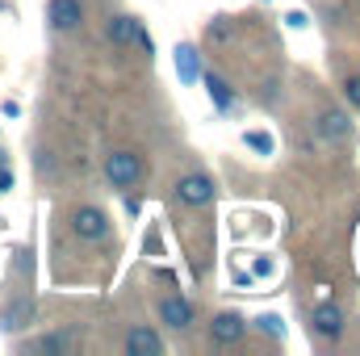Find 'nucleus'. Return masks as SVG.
<instances>
[{
    "mask_svg": "<svg viewBox=\"0 0 360 356\" xmlns=\"http://www.w3.org/2000/svg\"><path fill=\"white\" fill-rule=\"evenodd\" d=\"M126 352L130 356H160L164 352V340H160V331H151V327H130Z\"/></svg>",
    "mask_w": 360,
    "mask_h": 356,
    "instance_id": "obj_6",
    "label": "nucleus"
},
{
    "mask_svg": "<svg viewBox=\"0 0 360 356\" xmlns=\"http://www.w3.org/2000/svg\"><path fill=\"white\" fill-rule=\"evenodd\" d=\"M256 327H260L264 336H281V331H285V323H281L276 314H260V319H256Z\"/></svg>",
    "mask_w": 360,
    "mask_h": 356,
    "instance_id": "obj_16",
    "label": "nucleus"
},
{
    "mask_svg": "<svg viewBox=\"0 0 360 356\" xmlns=\"http://www.w3.org/2000/svg\"><path fill=\"white\" fill-rule=\"evenodd\" d=\"M34 314H38V310H34V302H30V298H17L13 306H4V310H0V331H21V327H30V323H34Z\"/></svg>",
    "mask_w": 360,
    "mask_h": 356,
    "instance_id": "obj_7",
    "label": "nucleus"
},
{
    "mask_svg": "<svg viewBox=\"0 0 360 356\" xmlns=\"http://www.w3.org/2000/svg\"><path fill=\"white\" fill-rule=\"evenodd\" d=\"M63 344H68L63 336H42V340H30V344H25V352H59Z\"/></svg>",
    "mask_w": 360,
    "mask_h": 356,
    "instance_id": "obj_14",
    "label": "nucleus"
},
{
    "mask_svg": "<svg viewBox=\"0 0 360 356\" xmlns=\"http://www.w3.org/2000/svg\"><path fill=\"white\" fill-rule=\"evenodd\" d=\"M319 134H323V139H331V143H344V139L352 134L348 113H344V109H327V113L319 117Z\"/></svg>",
    "mask_w": 360,
    "mask_h": 356,
    "instance_id": "obj_9",
    "label": "nucleus"
},
{
    "mask_svg": "<svg viewBox=\"0 0 360 356\" xmlns=\"http://www.w3.org/2000/svg\"><path fill=\"white\" fill-rule=\"evenodd\" d=\"M344 92H348V101L360 109V76H348V80H344Z\"/></svg>",
    "mask_w": 360,
    "mask_h": 356,
    "instance_id": "obj_17",
    "label": "nucleus"
},
{
    "mask_svg": "<svg viewBox=\"0 0 360 356\" xmlns=\"http://www.w3.org/2000/svg\"><path fill=\"white\" fill-rule=\"evenodd\" d=\"M243 331H248V319L235 314V310H222V314H214V323H210V340H214V344H235V340H243Z\"/></svg>",
    "mask_w": 360,
    "mask_h": 356,
    "instance_id": "obj_4",
    "label": "nucleus"
},
{
    "mask_svg": "<svg viewBox=\"0 0 360 356\" xmlns=\"http://www.w3.org/2000/svg\"><path fill=\"white\" fill-rule=\"evenodd\" d=\"M46 21H51V30L72 34V30H80V25H84V4H80V0H51Z\"/></svg>",
    "mask_w": 360,
    "mask_h": 356,
    "instance_id": "obj_2",
    "label": "nucleus"
},
{
    "mask_svg": "<svg viewBox=\"0 0 360 356\" xmlns=\"http://www.w3.org/2000/svg\"><path fill=\"white\" fill-rule=\"evenodd\" d=\"M160 319H164L168 327L184 331V327L193 323V302H184V298H164V302H160Z\"/></svg>",
    "mask_w": 360,
    "mask_h": 356,
    "instance_id": "obj_10",
    "label": "nucleus"
},
{
    "mask_svg": "<svg viewBox=\"0 0 360 356\" xmlns=\"http://www.w3.org/2000/svg\"><path fill=\"white\" fill-rule=\"evenodd\" d=\"M134 30H139V21H134V17H126V13L109 17V25H105V34H109V42H113V46H130V42H134Z\"/></svg>",
    "mask_w": 360,
    "mask_h": 356,
    "instance_id": "obj_11",
    "label": "nucleus"
},
{
    "mask_svg": "<svg viewBox=\"0 0 360 356\" xmlns=\"http://www.w3.org/2000/svg\"><path fill=\"white\" fill-rule=\"evenodd\" d=\"M105 177H109L113 189H130L134 180L143 177V164H139L134 151H109L105 155Z\"/></svg>",
    "mask_w": 360,
    "mask_h": 356,
    "instance_id": "obj_1",
    "label": "nucleus"
},
{
    "mask_svg": "<svg viewBox=\"0 0 360 356\" xmlns=\"http://www.w3.org/2000/svg\"><path fill=\"white\" fill-rule=\"evenodd\" d=\"M205 92H210V101H214V105H218L222 113H226V109L235 105V92L226 89V80H222V76H205Z\"/></svg>",
    "mask_w": 360,
    "mask_h": 356,
    "instance_id": "obj_13",
    "label": "nucleus"
},
{
    "mask_svg": "<svg viewBox=\"0 0 360 356\" xmlns=\"http://www.w3.org/2000/svg\"><path fill=\"white\" fill-rule=\"evenodd\" d=\"M285 21H289V25H293V30H306V13H289V17H285Z\"/></svg>",
    "mask_w": 360,
    "mask_h": 356,
    "instance_id": "obj_19",
    "label": "nucleus"
},
{
    "mask_svg": "<svg viewBox=\"0 0 360 356\" xmlns=\"http://www.w3.org/2000/svg\"><path fill=\"white\" fill-rule=\"evenodd\" d=\"M272 272V260L269 256H260V260H256V276H269Z\"/></svg>",
    "mask_w": 360,
    "mask_h": 356,
    "instance_id": "obj_20",
    "label": "nucleus"
},
{
    "mask_svg": "<svg viewBox=\"0 0 360 356\" xmlns=\"http://www.w3.org/2000/svg\"><path fill=\"white\" fill-rule=\"evenodd\" d=\"M176 197L184 201V205H205V201H214V180L201 177V172L180 177L176 180Z\"/></svg>",
    "mask_w": 360,
    "mask_h": 356,
    "instance_id": "obj_5",
    "label": "nucleus"
},
{
    "mask_svg": "<svg viewBox=\"0 0 360 356\" xmlns=\"http://www.w3.org/2000/svg\"><path fill=\"white\" fill-rule=\"evenodd\" d=\"M243 139H248V147H252V151H260V155H269V151H272V139L264 134V130H252V134H243Z\"/></svg>",
    "mask_w": 360,
    "mask_h": 356,
    "instance_id": "obj_15",
    "label": "nucleus"
},
{
    "mask_svg": "<svg viewBox=\"0 0 360 356\" xmlns=\"http://www.w3.org/2000/svg\"><path fill=\"white\" fill-rule=\"evenodd\" d=\"M314 331L319 336H327V340H335L340 331H344V310L335 306V302H323V306H314Z\"/></svg>",
    "mask_w": 360,
    "mask_h": 356,
    "instance_id": "obj_8",
    "label": "nucleus"
},
{
    "mask_svg": "<svg viewBox=\"0 0 360 356\" xmlns=\"http://www.w3.org/2000/svg\"><path fill=\"white\" fill-rule=\"evenodd\" d=\"M176 72H180V80H184V84H193V80L201 76V72H197V51H193L188 42L176 46Z\"/></svg>",
    "mask_w": 360,
    "mask_h": 356,
    "instance_id": "obj_12",
    "label": "nucleus"
},
{
    "mask_svg": "<svg viewBox=\"0 0 360 356\" xmlns=\"http://www.w3.org/2000/svg\"><path fill=\"white\" fill-rule=\"evenodd\" d=\"M8 189H13V172H8V168H0V197H4Z\"/></svg>",
    "mask_w": 360,
    "mask_h": 356,
    "instance_id": "obj_18",
    "label": "nucleus"
},
{
    "mask_svg": "<svg viewBox=\"0 0 360 356\" xmlns=\"http://www.w3.org/2000/svg\"><path fill=\"white\" fill-rule=\"evenodd\" d=\"M72 231L80 235V239H105L109 235V218H105V210H96V205H84V210H76L72 214Z\"/></svg>",
    "mask_w": 360,
    "mask_h": 356,
    "instance_id": "obj_3",
    "label": "nucleus"
}]
</instances>
